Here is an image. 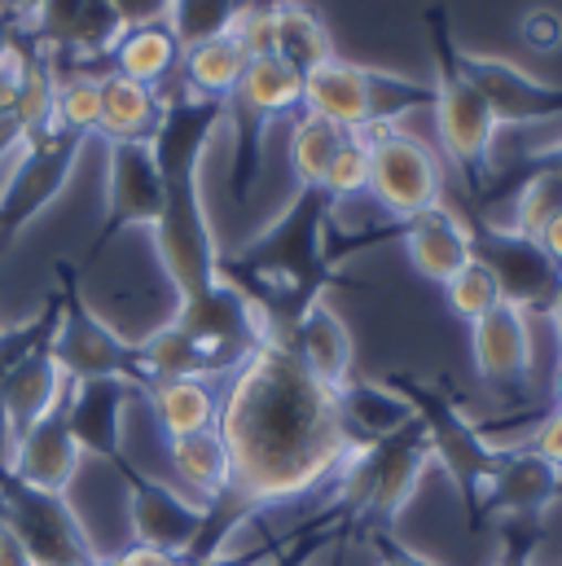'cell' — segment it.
I'll list each match as a JSON object with an SVG mask.
<instances>
[{
	"label": "cell",
	"mask_w": 562,
	"mask_h": 566,
	"mask_svg": "<svg viewBox=\"0 0 562 566\" xmlns=\"http://www.w3.org/2000/svg\"><path fill=\"white\" fill-rule=\"evenodd\" d=\"M365 137H370V193L396 220H409V216L444 202L439 158L422 137L405 133V128H383V133H365Z\"/></svg>",
	"instance_id": "cell-10"
},
{
	"label": "cell",
	"mask_w": 562,
	"mask_h": 566,
	"mask_svg": "<svg viewBox=\"0 0 562 566\" xmlns=\"http://www.w3.org/2000/svg\"><path fill=\"white\" fill-rule=\"evenodd\" d=\"M0 566H35L31 549L18 541V532L4 523V514H0Z\"/></svg>",
	"instance_id": "cell-46"
},
{
	"label": "cell",
	"mask_w": 562,
	"mask_h": 566,
	"mask_svg": "<svg viewBox=\"0 0 562 566\" xmlns=\"http://www.w3.org/2000/svg\"><path fill=\"white\" fill-rule=\"evenodd\" d=\"M158 171L167 185V211L149 229V238L176 290V303H194L220 285V242L202 198V163H171Z\"/></svg>",
	"instance_id": "cell-6"
},
{
	"label": "cell",
	"mask_w": 562,
	"mask_h": 566,
	"mask_svg": "<svg viewBox=\"0 0 562 566\" xmlns=\"http://www.w3.org/2000/svg\"><path fill=\"white\" fill-rule=\"evenodd\" d=\"M66 374L58 369L49 343L35 347L31 356H22L4 378H0V405H4V422H9V452L13 443L31 430L35 422H44L62 400H66Z\"/></svg>",
	"instance_id": "cell-21"
},
{
	"label": "cell",
	"mask_w": 562,
	"mask_h": 566,
	"mask_svg": "<svg viewBox=\"0 0 562 566\" xmlns=\"http://www.w3.org/2000/svg\"><path fill=\"white\" fill-rule=\"evenodd\" d=\"M470 356H475V374L501 391V396H519L532 382V316L501 303L488 316H479L470 325Z\"/></svg>",
	"instance_id": "cell-15"
},
{
	"label": "cell",
	"mask_w": 562,
	"mask_h": 566,
	"mask_svg": "<svg viewBox=\"0 0 562 566\" xmlns=\"http://www.w3.org/2000/svg\"><path fill=\"white\" fill-rule=\"evenodd\" d=\"M115 470H119V479L128 488V527H133V541L145 545V549L167 554V558H189L194 545H198V536H202L207 505H194L180 492L145 479L128 457Z\"/></svg>",
	"instance_id": "cell-14"
},
{
	"label": "cell",
	"mask_w": 562,
	"mask_h": 566,
	"mask_svg": "<svg viewBox=\"0 0 562 566\" xmlns=\"http://www.w3.org/2000/svg\"><path fill=\"white\" fill-rule=\"evenodd\" d=\"M528 448L537 452V457H545L550 465H559L562 470V409H554V413H545L541 418V426L532 430V439H528Z\"/></svg>",
	"instance_id": "cell-44"
},
{
	"label": "cell",
	"mask_w": 562,
	"mask_h": 566,
	"mask_svg": "<svg viewBox=\"0 0 562 566\" xmlns=\"http://www.w3.org/2000/svg\"><path fill=\"white\" fill-rule=\"evenodd\" d=\"M18 35H22V31H18V27H13V22H9L4 13H0V57H4V53H9L13 44H18Z\"/></svg>",
	"instance_id": "cell-51"
},
{
	"label": "cell",
	"mask_w": 562,
	"mask_h": 566,
	"mask_svg": "<svg viewBox=\"0 0 562 566\" xmlns=\"http://www.w3.org/2000/svg\"><path fill=\"white\" fill-rule=\"evenodd\" d=\"M523 40H528L532 49H541V53L559 49L562 44V18L554 13V9H532V13L523 18Z\"/></svg>",
	"instance_id": "cell-43"
},
{
	"label": "cell",
	"mask_w": 562,
	"mask_h": 566,
	"mask_svg": "<svg viewBox=\"0 0 562 566\" xmlns=\"http://www.w3.org/2000/svg\"><path fill=\"white\" fill-rule=\"evenodd\" d=\"M233 102L273 124L278 115H290L294 106H303V75L294 66H285L281 57H273V53L269 57H251Z\"/></svg>",
	"instance_id": "cell-32"
},
{
	"label": "cell",
	"mask_w": 562,
	"mask_h": 566,
	"mask_svg": "<svg viewBox=\"0 0 562 566\" xmlns=\"http://www.w3.org/2000/svg\"><path fill=\"white\" fill-rule=\"evenodd\" d=\"M334 202L325 189H294V198L233 255L220 251V282H229L264 321L269 343H285L299 316L339 285L347 251L334 242Z\"/></svg>",
	"instance_id": "cell-2"
},
{
	"label": "cell",
	"mask_w": 562,
	"mask_h": 566,
	"mask_svg": "<svg viewBox=\"0 0 562 566\" xmlns=\"http://www.w3.org/2000/svg\"><path fill=\"white\" fill-rule=\"evenodd\" d=\"M115 9H119V18L128 22V27H137V22H158L163 13H167V0H111Z\"/></svg>",
	"instance_id": "cell-45"
},
{
	"label": "cell",
	"mask_w": 562,
	"mask_h": 566,
	"mask_svg": "<svg viewBox=\"0 0 562 566\" xmlns=\"http://www.w3.org/2000/svg\"><path fill=\"white\" fill-rule=\"evenodd\" d=\"M562 216V171L554 167H532L523 163V180L514 185V211H510V229L523 238H537Z\"/></svg>",
	"instance_id": "cell-34"
},
{
	"label": "cell",
	"mask_w": 562,
	"mask_h": 566,
	"mask_svg": "<svg viewBox=\"0 0 562 566\" xmlns=\"http://www.w3.org/2000/svg\"><path fill=\"white\" fill-rule=\"evenodd\" d=\"M365 545L374 549V563L378 566H439L435 558H426L422 549L396 541L392 527H365Z\"/></svg>",
	"instance_id": "cell-40"
},
{
	"label": "cell",
	"mask_w": 562,
	"mask_h": 566,
	"mask_svg": "<svg viewBox=\"0 0 562 566\" xmlns=\"http://www.w3.org/2000/svg\"><path fill=\"white\" fill-rule=\"evenodd\" d=\"M89 137H75L66 128H53L44 137L31 142V154L22 158L18 176L9 180V189L0 193V260L13 251V242L66 193L80 154H84Z\"/></svg>",
	"instance_id": "cell-8"
},
{
	"label": "cell",
	"mask_w": 562,
	"mask_h": 566,
	"mask_svg": "<svg viewBox=\"0 0 562 566\" xmlns=\"http://www.w3.org/2000/svg\"><path fill=\"white\" fill-rule=\"evenodd\" d=\"M559 496H562L559 465H550L545 457H537L528 443L501 448L497 470H492L488 492H483V523H488V518L537 523L541 514L554 510Z\"/></svg>",
	"instance_id": "cell-16"
},
{
	"label": "cell",
	"mask_w": 562,
	"mask_h": 566,
	"mask_svg": "<svg viewBox=\"0 0 562 566\" xmlns=\"http://www.w3.org/2000/svg\"><path fill=\"white\" fill-rule=\"evenodd\" d=\"M80 465H84V448L75 443L62 405L44 422L31 426L9 452V479L31 492H44V496H66Z\"/></svg>",
	"instance_id": "cell-19"
},
{
	"label": "cell",
	"mask_w": 562,
	"mask_h": 566,
	"mask_svg": "<svg viewBox=\"0 0 562 566\" xmlns=\"http://www.w3.org/2000/svg\"><path fill=\"white\" fill-rule=\"evenodd\" d=\"M400 242L409 264L418 269L426 282L444 285L448 277H457L470 260H475V242H470V220L457 216L452 207H430L418 211L409 220H400Z\"/></svg>",
	"instance_id": "cell-20"
},
{
	"label": "cell",
	"mask_w": 562,
	"mask_h": 566,
	"mask_svg": "<svg viewBox=\"0 0 562 566\" xmlns=\"http://www.w3.org/2000/svg\"><path fill=\"white\" fill-rule=\"evenodd\" d=\"M339 409H343V422L352 430V439L365 448V443H378L396 430L414 422V409L378 378V382H361L352 378L343 391H339Z\"/></svg>",
	"instance_id": "cell-27"
},
{
	"label": "cell",
	"mask_w": 562,
	"mask_h": 566,
	"mask_svg": "<svg viewBox=\"0 0 562 566\" xmlns=\"http://www.w3.org/2000/svg\"><path fill=\"white\" fill-rule=\"evenodd\" d=\"M523 163H532V167H554V171H562V137L550 145H541V149H532Z\"/></svg>",
	"instance_id": "cell-49"
},
{
	"label": "cell",
	"mask_w": 562,
	"mask_h": 566,
	"mask_svg": "<svg viewBox=\"0 0 562 566\" xmlns=\"http://www.w3.org/2000/svg\"><path fill=\"white\" fill-rule=\"evenodd\" d=\"M273 57H281L285 66H294L299 75H308V71H316L321 62L334 57L325 22L308 4L285 0V4L273 9Z\"/></svg>",
	"instance_id": "cell-31"
},
{
	"label": "cell",
	"mask_w": 562,
	"mask_h": 566,
	"mask_svg": "<svg viewBox=\"0 0 562 566\" xmlns=\"http://www.w3.org/2000/svg\"><path fill=\"white\" fill-rule=\"evenodd\" d=\"M303 111L330 119L343 133H370V88H365V66L347 57H330L316 71L303 75Z\"/></svg>",
	"instance_id": "cell-23"
},
{
	"label": "cell",
	"mask_w": 562,
	"mask_h": 566,
	"mask_svg": "<svg viewBox=\"0 0 562 566\" xmlns=\"http://www.w3.org/2000/svg\"><path fill=\"white\" fill-rule=\"evenodd\" d=\"M430 465V439L414 418L405 430L356 448L339 474V510L361 527H396Z\"/></svg>",
	"instance_id": "cell-5"
},
{
	"label": "cell",
	"mask_w": 562,
	"mask_h": 566,
	"mask_svg": "<svg viewBox=\"0 0 562 566\" xmlns=\"http://www.w3.org/2000/svg\"><path fill=\"white\" fill-rule=\"evenodd\" d=\"M457 66L483 93V102H488V111L497 115L501 128H532V124L562 119V84L537 80L519 62L497 57V53L457 49Z\"/></svg>",
	"instance_id": "cell-13"
},
{
	"label": "cell",
	"mask_w": 562,
	"mask_h": 566,
	"mask_svg": "<svg viewBox=\"0 0 562 566\" xmlns=\"http://www.w3.org/2000/svg\"><path fill=\"white\" fill-rule=\"evenodd\" d=\"M290 352H294V356L308 365V374H312L316 382H325L330 391H343V387L352 382L356 343H352V329H347V321L334 312L330 298H316V303L299 316V325H294V334H290Z\"/></svg>",
	"instance_id": "cell-22"
},
{
	"label": "cell",
	"mask_w": 562,
	"mask_h": 566,
	"mask_svg": "<svg viewBox=\"0 0 562 566\" xmlns=\"http://www.w3.org/2000/svg\"><path fill=\"white\" fill-rule=\"evenodd\" d=\"M470 242H475V260L488 264L492 277L501 282V294L510 307H519L528 316L554 312L562 294V269L537 238H523L510 224L470 220Z\"/></svg>",
	"instance_id": "cell-9"
},
{
	"label": "cell",
	"mask_w": 562,
	"mask_h": 566,
	"mask_svg": "<svg viewBox=\"0 0 562 566\" xmlns=\"http://www.w3.org/2000/svg\"><path fill=\"white\" fill-rule=\"evenodd\" d=\"M97 566H102V563H97Z\"/></svg>",
	"instance_id": "cell-58"
},
{
	"label": "cell",
	"mask_w": 562,
	"mask_h": 566,
	"mask_svg": "<svg viewBox=\"0 0 562 566\" xmlns=\"http://www.w3.org/2000/svg\"><path fill=\"white\" fill-rule=\"evenodd\" d=\"M426 35H430V62H435V80H430L435 102H430V115H435V128H439V145H444V154L452 158L461 185L475 198V193H483V185L492 176V154H497L501 124L488 111L483 93L457 66L452 18H448L444 4H430L426 9Z\"/></svg>",
	"instance_id": "cell-3"
},
{
	"label": "cell",
	"mask_w": 562,
	"mask_h": 566,
	"mask_svg": "<svg viewBox=\"0 0 562 566\" xmlns=\"http://www.w3.org/2000/svg\"><path fill=\"white\" fill-rule=\"evenodd\" d=\"M0 514L18 532V541L31 549L35 566H97L102 554L93 549L84 523L66 505V496H44L4 474L0 488Z\"/></svg>",
	"instance_id": "cell-11"
},
{
	"label": "cell",
	"mask_w": 562,
	"mask_h": 566,
	"mask_svg": "<svg viewBox=\"0 0 562 566\" xmlns=\"http://www.w3.org/2000/svg\"><path fill=\"white\" fill-rule=\"evenodd\" d=\"M216 434L229 452V496L251 514L334 483L361 448L339 391L316 382L285 343H260L229 374Z\"/></svg>",
	"instance_id": "cell-1"
},
{
	"label": "cell",
	"mask_w": 562,
	"mask_h": 566,
	"mask_svg": "<svg viewBox=\"0 0 562 566\" xmlns=\"http://www.w3.org/2000/svg\"><path fill=\"white\" fill-rule=\"evenodd\" d=\"M251 53L242 49L238 35H220V40H207V44H194L185 49L180 57V84L194 88L198 97H216V102H229L242 84V71H247Z\"/></svg>",
	"instance_id": "cell-29"
},
{
	"label": "cell",
	"mask_w": 562,
	"mask_h": 566,
	"mask_svg": "<svg viewBox=\"0 0 562 566\" xmlns=\"http://www.w3.org/2000/svg\"><path fill=\"white\" fill-rule=\"evenodd\" d=\"M541 247L550 251V260H554V264L562 269V216L554 220V224H550V229H545V233H541Z\"/></svg>",
	"instance_id": "cell-50"
},
{
	"label": "cell",
	"mask_w": 562,
	"mask_h": 566,
	"mask_svg": "<svg viewBox=\"0 0 562 566\" xmlns=\"http://www.w3.org/2000/svg\"><path fill=\"white\" fill-rule=\"evenodd\" d=\"M53 277H58V329L49 338V352L58 360V369L66 374V382H89V378H124L137 382V347L115 334L84 298L80 290V273L71 260H58L53 264Z\"/></svg>",
	"instance_id": "cell-7"
},
{
	"label": "cell",
	"mask_w": 562,
	"mask_h": 566,
	"mask_svg": "<svg viewBox=\"0 0 562 566\" xmlns=\"http://www.w3.org/2000/svg\"><path fill=\"white\" fill-rule=\"evenodd\" d=\"M290 566H299V563H290Z\"/></svg>",
	"instance_id": "cell-57"
},
{
	"label": "cell",
	"mask_w": 562,
	"mask_h": 566,
	"mask_svg": "<svg viewBox=\"0 0 562 566\" xmlns=\"http://www.w3.org/2000/svg\"><path fill=\"white\" fill-rule=\"evenodd\" d=\"M163 211L167 185L149 142H106V216L97 242L89 247V260H97L124 229H154Z\"/></svg>",
	"instance_id": "cell-12"
},
{
	"label": "cell",
	"mask_w": 562,
	"mask_h": 566,
	"mask_svg": "<svg viewBox=\"0 0 562 566\" xmlns=\"http://www.w3.org/2000/svg\"><path fill=\"white\" fill-rule=\"evenodd\" d=\"M137 347V382L140 391L149 387V382H167V378H216L211 374V365H207V356L194 347V338L176 325V321H167V325H158V329H149L145 338L133 343Z\"/></svg>",
	"instance_id": "cell-28"
},
{
	"label": "cell",
	"mask_w": 562,
	"mask_h": 566,
	"mask_svg": "<svg viewBox=\"0 0 562 566\" xmlns=\"http://www.w3.org/2000/svg\"><path fill=\"white\" fill-rule=\"evenodd\" d=\"M180 57H185L180 40H176L171 27L158 18V22L124 27V35H119V44H115V53H111V62H115L111 71H119V75H128V80H140V84L158 88V84H167V80L180 71Z\"/></svg>",
	"instance_id": "cell-25"
},
{
	"label": "cell",
	"mask_w": 562,
	"mask_h": 566,
	"mask_svg": "<svg viewBox=\"0 0 562 566\" xmlns=\"http://www.w3.org/2000/svg\"><path fill=\"white\" fill-rule=\"evenodd\" d=\"M550 325H554V338H559V356H562V294L559 303H554V312H550Z\"/></svg>",
	"instance_id": "cell-52"
},
{
	"label": "cell",
	"mask_w": 562,
	"mask_h": 566,
	"mask_svg": "<svg viewBox=\"0 0 562 566\" xmlns=\"http://www.w3.org/2000/svg\"><path fill=\"white\" fill-rule=\"evenodd\" d=\"M140 396L133 382L124 378H89V382H71L62 413L75 434V443L84 448V457H97L106 465H119L124 452V413L128 400Z\"/></svg>",
	"instance_id": "cell-18"
},
{
	"label": "cell",
	"mask_w": 562,
	"mask_h": 566,
	"mask_svg": "<svg viewBox=\"0 0 562 566\" xmlns=\"http://www.w3.org/2000/svg\"><path fill=\"white\" fill-rule=\"evenodd\" d=\"M537 523H510L492 566H537Z\"/></svg>",
	"instance_id": "cell-41"
},
{
	"label": "cell",
	"mask_w": 562,
	"mask_h": 566,
	"mask_svg": "<svg viewBox=\"0 0 562 566\" xmlns=\"http://www.w3.org/2000/svg\"><path fill=\"white\" fill-rule=\"evenodd\" d=\"M171 566H198V563H189V558H171Z\"/></svg>",
	"instance_id": "cell-55"
},
{
	"label": "cell",
	"mask_w": 562,
	"mask_h": 566,
	"mask_svg": "<svg viewBox=\"0 0 562 566\" xmlns=\"http://www.w3.org/2000/svg\"><path fill=\"white\" fill-rule=\"evenodd\" d=\"M102 566H171V558L158 554V549L133 545V549H124V554H115V558H102Z\"/></svg>",
	"instance_id": "cell-48"
},
{
	"label": "cell",
	"mask_w": 562,
	"mask_h": 566,
	"mask_svg": "<svg viewBox=\"0 0 562 566\" xmlns=\"http://www.w3.org/2000/svg\"><path fill=\"white\" fill-rule=\"evenodd\" d=\"M0 488H4V479H0Z\"/></svg>",
	"instance_id": "cell-56"
},
{
	"label": "cell",
	"mask_w": 562,
	"mask_h": 566,
	"mask_svg": "<svg viewBox=\"0 0 562 566\" xmlns=\"http://www.w3.org/2000/svg\"><path fill=\"white\" fill-rule=\"evenodd\" d=\"M278 4H285V0H247V9H264V13H273Z\"/></svg>",
	"instance_id": "cell-53"
},
{
	"label": "cell",
	"mask_w": 562,
	"mask_h": 566,
	"mask_svg": "<svg viewBox=\"0 0 562 566\" xmlns=\"http://www.w3.org/2000/svg\"><path fill=\"white\" fill-rule=\"evenodd\" d=\"M422 422L430 439V457L435 465L448 474V483L457 488V501L466 510V527H483V492L488 479L497 470L501 448L461 413V405H452L435 382H426L418 374H387L383 378Z\"/></svg>",
	"instance_id": "cell-4"
},
{
	"label": "cell",
	"mask_w": 562,
	"mask_h": 566,
	"mask_svg": "<svg viewBox=\"0 0 562 566\" xmlns=\"http://www.w3.org/2000/svg\"><path fill=\"white\" fill-rule=\"evenodd\" d=\"M365 88H370V119H374L370 133L400 128L405 115L430 111V102H435L430 80L396 75V71H383V66H365Z\"/></svg>",
	"instance_id": "cell-33"
},
{
	"label": "cell",
	"mask_w": 562,
	"mask_h": 566,
	"mask_svg": "<svg viewBox=\"0 0 562 566\" xmlns=\"http://www.w3.org/2000/svg\"><path fill=\"white\" fill-rule=\"evenodd\" d=\"M22 35H27V31H22ZM22 35H18V44L0 57V115H13L18 93H22V75H27V49H22Z\"/></svg>",
	"instance_id": "cell-42"
},
{
	"label": "cell",
	"mask_w": 562,
	"mask_h": 566,
	"mask_svg": "<svg viewBox=\"0 0 562 566\" xmlns=\"http://www.w3.org/2000/svg\"><path fill=\"white\" fill-rule=\"evenodd\" d=\"M97 124H102V80L84 71L58 80V128L75 137H93Z\"/></svg>",
	"instance_id": "cell-38"
},
{
	"label": "cell",
	"mask_w": 562,
	"mask_h": 566,
	"mask_svg": "<svg viewBox=\"0 0 562 566\" xmlns=\"http://www.w3.org/2000/svg\"><path fill=\"white\" fill-rule=\"evenodd\" d=\"M321 189H325V198L334 207L356 198V193H370V137L365 133H347L343 137L330 171H325V180H321Z\"/></svg>",
	"instance_id": "cell-39"
},
{
	"label": "cell",
	"mask_w": 562,
	"mask_h": 566,
	"mask_svg": "<svg viewBox=\"0 0 562 566\" xmlns=\"http://www.w3.org/2000/svg\"><path fill=\"white\" fill-rule=\"evenodd\" d=\"M154 409V418L163 426L167 443L171 439H185V434H198V430H211L216 413H220V400L211 391L207 378H167V382H149L140 391Z\"/></svg>",
	"instance_id": "cell-26"
},
{
	"label": "cell",
	"mask_w": 562,
	"mask_h": 566,
	"mask_svg": "<svg viewBox=\"0 0 562 566\" xmlns=\"http://www.w3.org/2000/svg\"><path fill=\"white\" fill-rule=\"evenodd\" d=\"M444 294H448V307H452L466 325H475L479 316H488L492 307H501V303H506L501 282H497V277H492V269H488V264H479V260H470L457 277H448V282H444Z\"/></svg>",
	"instance_id": "cell-37"
},
{
	"label": "cell",
	"mask_w": 562,
	"mask_h": 566,
	"mask_svg": "<svg viewBox=\"0 0 562 566\" xmlns=\"http://www.w3.org/2000/svg\"><path fill=\"white\" fill-rule=\"evenodd\" d=\"M343 128H334L330 119H321V115H299L294 119V128H290V171H294V180H299V189H321V180H325V171H330V163H334V154H339V145H343Z\"/></svg>",
	"instance_id": "cell-35"
},
{
	"label": "cell",
	"mask_w": 562,
	"mask_h": 566,
	"mask_svg": "<svg viewBox=\"0 0 562 566\" xmlns=\"http://www.w3.org/2000/svg\"><path fill=\"white\" fill-rule=\"evenodd\" d=\"M554 400H559L562 409V356H559V374H554Z\"/></svg>",
	"instance_id": "cell-54"
},
{
	"label": "cell",
	"mask_w": 562,
	"mask_h": 566,
	"mask_svg": "<svg viewBox=\"0 0 562 566\" xmlns=\"http://www.w3.org/2000/svg\"><path fill=\"white\" fill-rule=\"evenodd\" d=\"M167 457H171V470L180 474V483L202 496V505H211L229 492V452H225V439L216 434V426L171 439Z\"/></svg>",
	"instance_id": "cell-30"
},
{
	"label": "cell",
	"mask_w": 562,
	"mask_h": 566,
	"mask_svg": "<svg viewBox=\"0 0 562 566\" xmlns=\"http://www.w3.org/2000/svg\"><path fill=\"white\" fill-rule=\"evenodd\" d=\"M102 80V124L97 133L106 142H149L154 124H158V111H163V93L128 80L119 71H106L97 75Z\"/></svg>",
	"instance_id": "cell-24"
},
{
	"label": "cell",
	"mask_w": 562,
	"mask_h": 566,
	"mask_svg": "<svg viewBox=\"0 0 562 566\" xmlns=\"http://www.w3.org/2000/svg\"><path fill=\"white\" fill-rule=\"evenodd\" d=\"M124 27L128 22L111 0H49L27 35L44 53H66L75 62H89V57H111Z\"/></svg>",
	"instance_id": "cell-17"
},
{
	"label": "cell",
	"mask_w": 562,
	"mask_h": 566,
	"mask_svg": "<svg viewBox=\"0 0 562 566\" xmlns=\"http://www.w3.org/2000/svg\"><path fill=\"white\" fill-rule=\"evenodd\" d=\"M44 4H49V0H0V13H4V18H9L18 31H31Z\"/></svg>",
	"instance_id": "cell-47"
},
{
	"label": "cell",
	"mask_w": 562,
	"mask_h": 566,
	"mask_svg": "<svg viewBox=\"0 0 562 566\" xmlns=\"http://www.w3.org/2000/svg\"><path fill=\"white\" fill-rule=\"evenodd\" d=\"M242 13H247V0H167L163 22L180 40V49H194V44L233 35Z\"/></svg>",
	"instance_id": "cell-36"
}]
</instances>
